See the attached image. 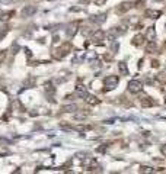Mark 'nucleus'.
Wrapping results in <instances>:
<instances>
[{
	"label": "nucleus",
	"instance_id": "1a4fd4ad",
	"mask_svg": "<svg viewBox=\"0 0 166 174\" xmlns=\"http://www.w3.org/2000/svg\"><path fill=\"white\" fill-rule=\"evenodd\" d=\"M86 94H88V90H86V87L83 86V84H77L76 86V90H74V96H77V97H86Z\"/></svg>",
	"mask_w": 166,
	"mask_h": 174
},
{
	"label": "nucleus",
	"instance_id": "7ed1b4c3",
	"mask_svg": "<svg viewBox=\"0 0 166 174\" xmlns=\"http://www.w3.org/2000/svg\"><path fill=\"white\" fill-rule=\"evenodd\" d=\"M127 89H128L130 93H133V94H139V93L143 92V84H141V81H139V80H130Z\"/></svg>",
	"mask_w": 166,
	"mask_h": 174
},
{
	"label": "nucleus",
	"instance_id": "0eeeda50",
	"mask_svg": "<svg viewBox=\"0 0 166 174\" xmlns=\"http://www.w3.org/2000/svg\"><path fill=\"white\" fill-rule=\"evenodd\" d=\"M144 16L147 17H152V19H158L162 16V10H155V9H147L144 10Z\"/></svg>",
	"mask_w": 166,
	"mask_h": 174
},
{
	"label": "nucleus",
	"instance_id": "b1692460",
	"mask_svg": "<svg viewBox=\"0 0 166 174\" xmlns=\"http://www.w3.org/2000/svg\"><path fill=\"white\" fill-rule=\"evenodd\" d=\"M95 3H96V6H102L106 3V0H95Z\"/></svg>",
	"mask_w": 166,
	"mask_h": 174
},
{
	"label": "nucleus",
	"instance_id": "412c9836",
	"mask_svg": "<svg viewBox=\"0 0 166 174\" xmlns=\"http://www.w3.org/2000/svg\"><path fill=\"white\" fill-rule=\"evenodd\" d=\"M153 170L150 168V167H141L140 168V173H152Z\"/></svg>",
	"mask_w": 166,
	"mask_h": 174
},
{
	"label": "nucleus",
	"instance_id": "6ab92c4d",
	"mask_svg": "<svg viewBox=\"0 0 166 174\" xmlns=\"http://www.w3.org/2000/svg\"><path fill=\"white\" fill-rule=\"evenodd\" d=\"M6 57H7V51H6V49H1V51H0V65L4 62Z\"/></svg>",
	"mask_w": 166,
	"mask_h": 174
},
{
	"label": "nucleus",
	"instance_id": "2eb2a0df",
	"mask_svg": "<svg viewBox=\"0 0 166 174\" xmlns=\"http://www.w3.org/2000/svg\"><path fill=\"white\" fill-rule=\"evenodd\" d=\"M77 26H79V23H77V22H76V23H71V25L67 28V31H66V32H67V35H69V36H73V35L77 32Z\"/></svg>",
	"mask_w": 166,
	"mask_h": 174
},
{
	"label": "nucleus",
	"instance_id": "20e7f679",
	"mask_svg": "<svg viewBox=\"0 0 166 174\" xmlns=\"http://www.w3.org/2000/svg\"><path fill=\"white\" fill-rule=\"evenodd\" d=\"M131 7H134L131 1H124V3H121V4L117 7V13H120V15H124V13H127V12L131 9Z\"/></svg>",
	"mask_w": 166,
	"mask_h": 174
},
{
	"label": "nucleus",
	"instance_id": "9b49d317",
	"mask_svg": "<svg viewBox=\"0 0 166 174\" xmlns=\"http://www.w3.org/2000/svg\"><path fill=\"white\" fill-rule=\"evenodd\" d=\"M85 102H86L88 105H90V106H96V105H99V103H101V100H99L96 96H92V94H86Z\"/></svg>",
	"mask_w": 166,
	"mask_h": 174
},
{
	"label": "nucleus",
	"instance_id": "f3484780",
	"mask_svg": "<svg viewBox=\"0 0 166 174\" xmlns=\"http://www.w3.org/2000/svg\"><path fill=\"white\" fill-rule=\"evenodd\" d=\"M118 68H120V73H121L123 76H127V74H128V68H127V65H125L124 61L118 62Z\"/></svg>",
	"mask_w": 166,
	"mask_h": 174
},
{
	"label": "nucleus",
	"instance_id": "6e6552de",
	"mask_svg": "<svg viewBox=\"0 0 166 174\" xmlns=\"http://www.w3.org/2000/svg\"><path fill=\"white\" fill-rule=\"evenodd\" d=\"M146 42V36L141 35V33H137L134 38H133V45L134 46H143Z\"/></svg>",
	"mask_w": 166,
	"mask_h": 174
},
{
	"label": "nucleus",
	"instance_id": "f8f14e48",
	"mask_svg": "<svg viewBox=\"0 0 166 174\" xmlns=\"http://www.w3.org/2000/svg\"><path fill=\"white\" fill-rule=\"evenodd\" d=\"M77 110H79V106H77L76 103L66 105V106L61 107V112H64V113H71V112H77Z\"/></svg>",
	"mask_w": 166,
	"mask_h": 174
},
{
	"label": "nucleus",
	"instance_id": "393cba45",
	"mask_svg": "<svg viewBox=\"0 0 166 174\" xmlns=\"http://www.w3.org/2000/svg\"><path fill=\"white\" fill-rule=\"evenodd\" d=\"M106 151V145H104V147H99L98 148V153H105Z\"/></svg>",
	"mask_w": 166,
	"mask_h": 174
},
{
	"label": "nucleus",
	"instance_id": "f03ea898",
	"mask_svg": "<svg viewBox=\"0 0 166 174\" xmlns=\"http://www.w3.org/2000/svg\"><path fill=\"white\" fill-rule=\"evenodd\" d=\"M118 76H108L104 78V92H109V90H114L117 86H118Z\"/></svg>",
	"mask_w": 166,
	"mask_h": 174
},
{
	"label": "nucleus",
	"instance_id": "4468645a",
	"mask_svg": "<svg viewBox=\"0 0 166 174\" xmlns=\"http://www.w3.org/2000/svg\"><path fill=\"white\" fill-rule=\"evenodd\" d=\"M146 51H147L149 54H153V52L158 51V44L155 42V39H153V41H149V45H147Z\"/></svg>",
	"mask_w": 166,
	"mask_h": 174
},
{
	"label": "nucleus",
	"instance_id": "aec40b11",
	"mask_svg": "<svg viewBox=\"0 0 166 174\" xmlns=\"http://www.w3.org/2000/svg\"><path fill=\"white\" fill-rule=\"evenodd\" d=\"M7 32H9V26H4V28H1V29H0V41L3 39V36H6V35H7Z\"/></svg>",
	"mask_w": 166,
	"mask_h": 174
},
{
	"label": "nucleus",
	"instance_id": "a878e982",
	"mask_svg": "<svg viewBox=\"0 0 166 174\" xmlns=\"http://www.w3.org/2000/svg\"><path fill=\"white\" fill-rule=\"evenodd\" d=\"M163 48H165V49H166V41H165V44H163Z\"/></svg>",
	"mask_w": 166,
	"mask_h": 174
},
{
	"label": "nucleus",
	"instance_id": "dca6fc26",
	"mask_svg": "<svg viewBox=\"0 0 166 174\" xmlns=\"http://www.w3.org/2000/svg\"><path fill=\"white\" fill-rule=\"evenodd\" d=\"M146 38H147L149 41H153V39H156V31H155V26H150V28H147V35H146Z\"/></svg>",
	"mask_w": 166,
	"mask_h": 174
},
{
	"label": "nucleus",
	"instance_id": "a211bd4d",
	"mask_svg": "<svg viewBox=\"0 0 166 174\" xmlns=\"http://www.w3.org/2000/svg\"><path fill=\"white\" fill-rule=\"evenodd\" d=\"M105 16H106V15L92 16V17H90V20H92V22H95V23H102V22H105Z\"/></svg>",
	"mask_w": 166,
	"mask_h": 174
},
{
	"label": "nucleus",
	"instance_id": "39448f33",
	"mask_svg": "<svg viewBox=\"0 0 166 174\" xmlns=\"http://www.w3.org/2000/svg\"><path fill=\"white\" fill-rule=\"evenodd\" d=\"M34 13H36V6H25L22 9V17H31Z\"/></svg>",
	"mask_w": 166,
	"mask_h": 174
},
{
	"label": "nucleus",
	"instance_id": "cd10ccee",
	"mask_svg": "<svg viewBox=\"0 0 166 174\" xmlns=\"http://www.w3.org/2000/svg\"><path fill=\"white\" fill-rule=\"evenodd\" d=\"M165 99H166V97H165ZM165 103H166V100H165Z\"/></svg>",
	"mask_w": 166,
	"mask_h": 174
},
{
	"label": "nucleus",
	"instance_id": "bb28decb",
	"mask_svg": "<svg viewBox=\"0 0 166 174\" xmlns=\"http://www.w3.org/2000/svg\"><path fill=\"white\" fill-rule=\"evenodd\" d=\"M0 87H1V83H0Z\"/></svg>",
	"mask_w": 166,
	"mask_h": 174
},
{
	"label": "nucleus",
	"instance_id": "ddd939ff",
	"mask_svg": "<svg viewBox=\"0 0 166 174\" xmlns=\"http://www.w3.org/2000/svg\"><path fill=\"white\" fill-rule=\"evenodd\" d=\"M13 15H15V12H13V10H9V12L0 10V22H6V20H9Z\"/></svg>",
	"mask_w": 166,
	"mask_h": 174
},
{
	"label": "nucleus",
	"instance_id": "9d476101",
	"mask_svg": "<svg viewBox=\"0 0 166 174\" xmlns=\"http://www.w3.org/2000/svg\"><path fill=\"white\" fill-rule=\"evenodd\" d=\"M104 36H105V33H104L101 29H98V31H95V32L92 33V41L96 42V44H102L101 41L104 39Z\"/></svg>",
	"mask_w": 166,
	"mask_h": 174
},
{
	"label": "nucleus",
	"instance_id": "4be33fe9",
	"mask_svg": "<svg viewBox=\"0 0 166 174\" xmlns=\"http://www.w3.org/2000/svg\"><path fill=\"white\" fill-rule=\"evenodd\" d=\"M160 154H162L163 157H166V144H165V145H162V147H160Z\"/></svg>",
	"mask_w": 166,
	"mask_h": 174
},
{
	"label": "nucleus",
	"instance_id": "f257e3e1",
	"mask_svg": "<svg viewBox=\"0 0 166 174\" xmlns=\"http://www.w3.org/2000/svg\"><path fill=\"white\" fill-rule=\"evenodd\" d=\"M70 51H71V44H70V42H64V44H61L57 49L53 51V55H54V58L61 60V58H64Z\"/></svg>",
	"mask_w": 166,
	"mask_h": 174
},
{
	"label": "nucleus",
	"instance_id": "423d86ee",
	"mask_svg": "<svg viewBox=\"0 0 166 174\" xmlns=\"http://www.w3.org/2000/svg\"><path fill=\"white\" fill-rule=\"evenodd\" d=\"M140 102H141V106H143V107H152V106L156 105V102H155L152 97H149L147 94H143L141 99H140Z\"/></svg>",
	"mask_w": 166,
	"mask_h": 174
},
{
	"label": "nucleus",
	"instance_id": "5701e85b",
	"mask_svg": "<svg viewBox=\"0 0 166 174\" xmlns=\"http://www.w3.org/2000/svg\"><path fill=\"white\" fill-rule=\"evenodd\" d=\"M152 67H153V68H158V67H159V61H158V60H153V61H152Z\"/></svg>",
	"mask_w": 166,
	"mask_h": 174
}]
</instances>
